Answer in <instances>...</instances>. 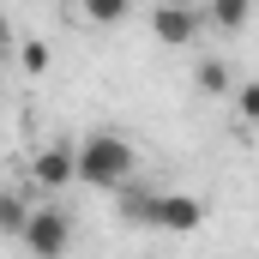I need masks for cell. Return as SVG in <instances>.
<instances>
[{"mask_svg": "<svg viewBox=\"0 0 259 259\" xmlns=\"http://www.w3.org/2000/svg\"><path fill=\"white\" fill-rule=\"evenodd\" d=\"M18 61H24V72H49V49H42V42H24Z\"/></svg>", "mask_w": 259, "mask_h": 259, "instance_id": "obj_12", "label": "cell"}, {"mask_svg": "<svg viewBox=\"0 0 259 259\" xmlns=\"http://www.w3.org/2000/svg\"><path fill=\"white\" fill-rule=\"evenodd\" d=\"M30 181L36 193H61L66 181H78V145H42L30 163Z\"/></svg>", "mask_w": 259, "mask_h": 259, "instance_id": "obj_4", "label": "cell"}, {"mask_svg": "<svg viewBox=\"0 0 259 259\" xmlns=\"http://www.w3.org/2000/svg\"><path fill=\"white\" fill-rule=\"evenodd\" d=\"M127 6H133V0H78V12H84L91 24H121Z\"/></svg>", "mask_w": 259, "mask_h": 259, "instance_id": "obj_10", "label": "cell"}, {"mask_svg": "<svg viewBox=\"0 0 259 259\" xmlns=\"http://www.w3.org/2000/svg\"><path fill=\"white\" fill-rule=\"evenodd\" d=\"M30 205H24V193H6V205H0V223H6V235L12 241H24V229H30Z\"/></svg>", "mask_w": 259, "mask_h": 259, "instance_id": "obj_8", "label": "cell"}, {"mask_svg": "<svg viewBox=\"0 0 259 259\" xmlns=\"http://www.w3.org/2000/svg\"><path fill=\"white\" fill-rule=\"evenodd\" d=\"M151 36H157L163 49H193L199 42V12L187 0H163V6L151 12Z\"/></svg>", "mask_w": 259, "mask_h": 259, "instance_id": "obj_3", "label": "cell"}, {"mask_svg": "<svg viewBox=\"0 0 259 259\" xmlns=\"http://www.w3.org/2000/svg\"><path fill=\"white\" fill-rule=\"evenodd\" d=\"M247 18H253V6H247V0H211V24H217V30H229V36H235Z\"/></svg>", "mask_w": 259, "mask_h": 259, "instance_id": "obj_7", "label": "cell"}, {"mask_svg": "<svg viewBox=\"0 0 259 259\" xmlns=\"http://www.w3.org/2000/svg\"><path fill=\"white\" fill-rule=\"evenodd\" d=\"M235 109H241V121H259V78H247L235 91Z\"/></svg>", "mask_w": 259, "mask_h": 259, "instance_id": "obj_11", "label": "cell"}, {"mask_svg": "<svg viewBox=\"0 0 259 259\" xmlns=\"http://www.w3.org/2000/svg\"><path fill=\"white\" fill-rule=\"evenodd\" d=\"M133 169H139V157H133V145L121 133H84V139H78V181H84V187L121 193L133 181Z\"/></svg>", "mask_w": 259, "mask_h": 259, "instance_id": "obj_1", "label": "cell"}, {"mask_svg": "<svg viewBox=\"0 0 259 259\" xmlns=\"http://www.w3.org/2000/svg\"><path fill=\"white\" fill-rule=\"evenodd\" d=\"M115 205H121V223H133V229H157V217H163V187L127 181V187L115 193Z\"/></svg>", "mask_w": 259, "mask_h": 259, "instance_id": "obj_5", "label": "cell"}, {"mask_svg": "<svg viewBox=\"0 0 259 259\" xmlns=\"http://www.w3.org/2000/svg\"><path fill=\"white\" fill-rule=\"evenodd\" d=\"M205 223V205L193 193H163V217H157V235H193Z\"/></svg>", "mask_w": 259, "mask_h": 259, "instance_id": "obj_6", "label": "cell"}, {"mask_svg": "<svg viewBox=\"0 0 259 259\" xmlns=\"http://www.w3.org/2000/svg\"><path fill=\"white\" fill-rule=\"evenodd\" d=\"M199 91H205V97H229V91H235L229 66L223 61H199Z\"/></svg>", "mask_w": 259, "mask_h": 259, "instance_id": "obj_9", "label": "cell"}, {"mask_svg": "<svg viewBox=\"0 0 259 259\" xmlns=\"http://www.w3.org/2000/svg\"><path fill=\"white\" fill-rule=\"evenodd\" d=\"M66 241H72V217H66L61 205H36V217L24 229V253L30 259H61Z\"/></svg>", "mask_w": 259, "mask_h": 259, "instance_id": "obj_2", "label": "cell"}]
</instances>
